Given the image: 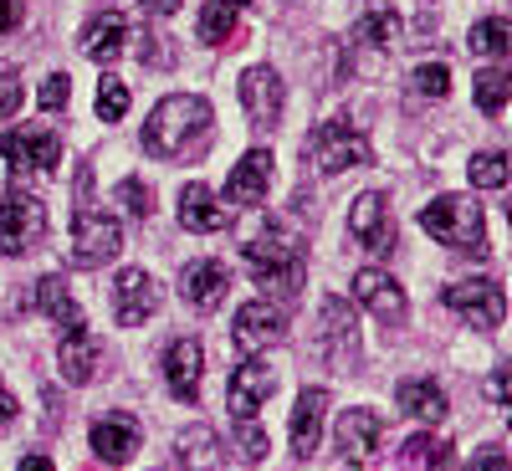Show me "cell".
Listing matches in <instances>:
<instances>
[{
  "label": "cell",
  "instance_id": "6da1fadb",
  "mask_svg": "<svg viewBox=\"0 0 512 471\" xmlns=\"http://www.w3.org/2000/svg\"><path fill=\"white\" fill-rule=\"evenodd\" d=\"M210 139V103L195 93H175L154 103L149 123H144V154L154 159H185Z\"/></svg>",
  "mask_w": 512,
  "mask_h": 471
},
{
  "label": "cell",
  "instance_id": "7a4b0ae2",
  "mask_svg": "<svg viewBox=\"0 0 512 471\" xmlns=\"http://www.w3.org/2000/svg\"><path fill=\"white\" fill-rule=\"evenodd\" d=\"M246 267H251L256 287H267L282 308L303 292V241L282 226H267L262 236L246 241Z\"/></svg>",
  "mask_w": 512,
  "mask_h": 471
},
{
  "label": "cell",
  "instance_id": "3957f363",
  "mask_svg": "<svg viewBox=\"0 0 512 471\" xmlns=\"http://www.w3.org/2000/svg\"><path fill=\"white\" fill-rule=\"evenodd\" d=\"M420 226L431 231L441 246H451V251L487 256V221H482V205L472 195H436L431 205L420 210Z\"/></svg>",
  "mask_w": 512,
  "mask_h": 471
},
{
  "label": "cell",
  "instance_id": "277c9868",
  "mask_svg": "<svg viewBox=\"0 0 512 471\" xmlns=\"http://www.w3.org/2000/svg\"><path fill=\"white\" fill-rule=\"evenodd\" d=\"M303 154L318 164V175H344V169H359V164L374 159L369 139L359 134L349 118H328V123H318L313 134L303 139Z\"/></svg>",
  "mask_w": 512,
  "mask_h": 471
},
{
  "label": "cell",
  "instance_id": "5b68a950",
  "mask_svg": "<svg viewBox=\"0 0 512 471\" xmlns=\"http://www.w3.org/2000/svg\"><path fill=\"white\" fill-rule=\"evenodd\" d=\"M0 154L11 159L16 180H52L57 164H62V139L52 128H11L0 139Z\"/></svg>",
  "mask_w": 512,
  "mask_h": 471
},
{
  "label": "cell",
  "instance_id": "8992f818",
  "mask_svg": "<svg viewBox=\"0 0 512 471\" xmlns=\"http://www.w3.org/2000/svg\"><path fill=\"white\" fill-rule=\"evenodd\" d=\"M41 236H47V205H41L31 190H11L0 200V251L6 256H26Z\"/></svg>",
  "mask_w": 512,
  "mask_h": 471
},
{
  "label": "cell",
  "instance_id": "52a82bcc",
  "mask_svg": "<svg viewBox=\"0 0 512 471\" xmlns=\"http://www.w3.org/2000/svg\"><path fill=\"white\" fill-rule=\"evenodd\" d=\"M123 251V231L113 216H98V210H77L72 216V251L67 262L72 267H103Z\"/></svg>",
  "mask_w": 512,
  "mask_h": 471
},
{
  "label": "cell",
  "instance_id": "ba28073f",
  "mask_svg": "<svg viewBox=\"0 0 512 471\" xmlns=\"http://www.w3.org/2000/svg\"><path fill=\"white\" fill-rule=\"evenodd\" d=\"M446 308L461 318V323H472V328H497L507 318V297L492 277H472V282H451L446 287Z\"/></svg>",
  "mask_w": 512,
  "mask_h": 471
},
{
  "label": "cell",
  "instance_id": "9c48e42d",
  "mask_svg": "<svg viewBox=\"0 0 512 471\" xmlns=\"http://www.w3.org/2000/svg\"><path fill=\"white\" fill-rule=\"evenodd\" d=\"M349 236L374 251V256H390L395 251V210H390V195H379V190H364L349 210Z\"/></svg>",
  "mask_w": 512,
  "mask_h": 471
},
{
  "label": "cell",
  "instance_id": "30bf717a",
  "mask_svg": "<svg viewBox=\"0 0 512 471\" xmlns=\"http://www.w3.org/2000/svg\"><path fill=\"white\" fill-rule=\"evenodd\" d=\"M287 338V313L277 303H267V297H256V303L236 308V328H231V344L241 354H262L272 344H282Z\"/></svg>",
  "mask_w": 512,
  "mask_h": 471
},
{
  "label": "cell",
  "instance_id": "8fae6325",
  "mask_svg": "<svg viewBox=\"0 0 512 471\" xmlns=\"http://www.w3.org/2000/svg\"><path fill=\"white\" fill-rule=\"evenodd\" d=\"M241 108L256 128H272L282 123V108H287V88H282V77L277 67H246L241 72Z\"/></svg>",
  "mask_w": 512,
  "mask_h": 471
},
{
  "label": "cell",
  "instance_id": "7c38bea8",
  "mask_svg": "<svg viewBox=\"0 0 512 471\" xmlns=\"http://www.w3.org/2000/svg\"><path fill=\"white\" fill-rule=\"evenodd\" d=\"M338 451H344L354 466H374V456L384 451V415L359 405V410H344L338 415Z\"/></svg>",
  "mask_w": 512,
  "mask_h": 471
},
{
  "label": "cell",
  "instance_id": "4fadbf2b",
  "mask_svg": "<svg viewBox=\"0 0 512 471\" xmlns=\"http://www.w3.org/2000/svg\"><path fill=\"white\" fill-rule=\"evenodd\" d=\"M154 313H159V282H154L144 267L118 272V282H113V318H118L123 328H139V323L154 318Z\"/></svg>",
  "mask_w": 512,
  "mask_h": 471
},
{
  "label": "cell",
  "instance_id": "5bb4252c",
  "mask_svg": "<svg viewBox=\"0 0 512 471\" xmlns=\"http://www.w3.org/2000/svg\"><path fill=\"white\" fill-rule=\"evenodd\" d=\"M354 297H359V303H364L379 323H390V328H400V323H405V313H410L400 282H395L390 272H379V267L354 272Z\"/></svg>",
  "mask_w": 512,
  "mask_h": 471
},
{
  "label": "cell",
  "instance_id": "9a60e30c",
  "mask_svg": "<svg viewBox=\"0 0 512 471\" xmlns=\"http://www.w3.org/2000/svg\"><path fill=\"white\" fill-rule=\"evenodd\" d=\"M180 292H185V303L200 308V313H216L226 303V292H231V267L216 262V256H200V262H190L180 272Z\"/></svg>",
  "mask_w": 512,
  "mask_h": 471
},
{
  "label": "cell",
  "instance_id": "2e32d148",
  "mask_svg": "<svg viewBox=\"0 0 512 471\" xmlns=\"http://www.w3.org/2000/svg\"><path fill=\"white\" fill-rule=\"evenodd\" d=\"M272 390H277V374H272L262 359H246V364L231 374V384H226V400H231L236 420H256V410H267Z\"/></svg>",
  "mask_w": 512,
  "mask_h": 471
},
{
  "label": "cell",
  "instance_id": "e0dca14e",
  "mask_svg": "<svg viewBox=\"0 0 512 471\" xmlns=\"http://www.w3.org/2000/svg\"><path fill=\"white\" fill-rule=\"evenodd\" d=\"M318 318H323L318 354L333 359V364H354V354H359V333H354V313H349V303H344V297H328V303L318 308Z\"/></svg>",
  "mask_w": 512,
  "mask_h": 471
},
{
  "label": "cell",
  "instance_id": "ac0fdd59",
  "mask_svg": "<svg viewBox=\"0 0 512 471\" xmlns=\"http://www.w3.org/2000/svg\"><path fill=\"white\" fill-rule=\"evenodd\" d=\"M200 369H205V354L195 338H175V344L164 349V384H169V395L195 405L200 400Z\"/></svg>",
  "mask_w": 512,
  "mask_h": 471
},
{
  "label": "cell",
  "instance_id": "d6986e66",
  "mask_svg": "<svg viewBox=\"0 0 512 471\" xmlns=\"http://www.w3.org/2000/svg\"><path fill=\"white\" fill-rule=\"evenodd\" d=\"M272 185V149H246V159L231 169L226 180V200L231 205H262Z\"/></svg>",
  "mask_w": 512,
  "mask_h": 471
},
{
  "label": "cell",
  "instance_id": "ffe728a7",
  "mask_svg": "<svg viewBox=\"0 0 512 471\" xmlns=\"http://www.w3.org/2000/svg\"><path fill=\"white\" fill-rule=\"evenodd\" d=\"M139 441H144V431H139L134 415H103V420H93V451L108 466H123L128 456L139 451Z\"/></svg>",
  "mask_w": 512,
  "mask_h": 471
},
{
  "label": "cell",
  "instance_id": "44dd1931",
  "mask_svg": "<svg viewBox=\"0 0 512 471\" xmlns=\"http://www.w3.org/2000/svg\"><path fill=\"white\" fill-rule=\"evenodd\" d=\"M103 364V344L88 333V328H77V333H62V344H57V369L67 384H88Z\"/></svg>",
  "mask_w": 512,
  "mask_h": 471
},
{
  "label": "cell",
  "instance_id": "7402d4cb",
  "mask_svg": "<svg viewBox=\"0 0 512 471\" xmlns=\"http://www.w3.org/2000/svg\"><path fill=\"white\" fill-rule=\"evenodd\" d=\"M180 226L185 231H200V236H210V231H221L226 226V205H221V195L210 190V185H185L180 190Z\"/></svg>",
  "mask_w": 512,
  "mask_h": 471
},
{
  "label": "cell",
  "instance_id": "603a6c76",
  "mask_svg": "<svg viewBox=\"0 0 512 471\" xmlns=\"http://www.w3.org/2000/svg\"><path fill=\"white\" fill-rule=\"evenodd\" d=\"M323 410H328V390H303L292 405V451L313 456L318 436H323Z\"/></svg>",
  "mask_w": 512,
  "mask_h": 471
},
{
  "label": "cell",
  "instance_id": "cb8c5ba5",
  "mask_svg": "<svg viewBox=\"0 0 512 471\" xmlns=\"http://www.w3.org/2000/svg\"><path fill=\"white\" fill-rule=\"evenodd\" d=\"M123 41H128L123 11H103V16L88 21V31H82V57H93V62L103 67V62H113V57L123 52Z\"/></svg>",
  "mask_w": 512,
  "mask_h": 471
},
{
  "label": "cell",
  "instance_id": "d4e9b609",
  "mask_svg": "<svg viewBox=\"0 0 512 471\" xmlns=\"http://www.w3.org/2000/svg\"><path fill=\"white\" fill-rule=\"evenodd\" d=\"M175 456L185 461V471H221L226 446H221V436L210 431V425H185L180 441H175Z\"/></svg>",
  "mask_w": 512,
  "mask_h": 471
},
{
  "label": "cell",
  "instance_id": "484cf974",
  "mask_svg": "<svg viewBox=\"0 0 512 471\" xmlns=\"http://www.w3.org/2000/svg\"><path fill=\"white\" fill-rule=\"evenodd\" d=\"M395 405L405 410V415H415V420H446V390L441 384H431V379H400V390H395Z\"/></svg>",
  "mask_w": 512,
  "mask_h": 471
},
{
  "label": "cell",
  "instance_id": "4316f807",
  "mask_svg": "<svg viewBox=\"0 0 512 471\" xmlns=\"http://www.w3.org/2000/svg\"><path fill=\"white\" fill-rule=\"evenodd\" d=\"M36 308L41 313H47L62 333H77V328H88V323H82V308L72 303V292H67V282L52 272V277H41L36 282Z\"/></svg>",
  "mask_w": 512,
  "mask_h": 471
},
{
  "label": "cell",
  "instance_id": "83f0119b",
  "mask_svg": "<svg viewBox=\"0 0 512 471\" xmlns=\"http://www.w3.org/2000/svg\"><path fill=\"white\" fill-rule=\"evenodd\" d=\"M195 31H200L205 47H236V31H241L236 6L231 0H210V6L200 11V21H195Z\"/></svg>",
  "mask_w": 512,
  "mask_h": 471
},
{
  "label": "cell",
  "instance_id": "f1b7e54d",
  "mask_svg": "<svg viewBox=\"0 0 512 471\" xmlns=\"http://www.w3.org/2000/svg\"><path fill=\"white\" fill-rule=\"evenodd\" d=\"M349 41L354 47H374V52H390L395 41H400V16L395 11H384V6H374L354 31H349Z\"/></svg>",
  "mask_w": 512,
  "mask_h": 471
},
{
  "label": "cell",
  "instance_id": "f546056e",
  "mask_svg": "<svg viewBox=\"0 0 512 471\" xmlns=\"http://www.w3.org/2000/svg\"><path fill=\"white\" fill-rule=\"evenodd\" d=\"M400 461H405V471H441L451 461V446L441 436H410Z\"/></svg>",
  "mask_w": 512,
  "mask_h": 471
},
{
  "label": "cell",
  "instance_id": "4dcf8cb0",
  "mask_svg": "<svg viewBox=\"0 0 512 471\" xmlns=\"http://www.w3.org/2000/svg\"><path fill=\"white\" fill-rule=\"evenodd\" d=\"M472 52H477V57H497V62H502V57L512 52V26H507L502 16L477 21V26H472Z\"/></svg>",
  "mask_w": 512,
  "mask_h": 471
},
{
  "label": "cell",
  "instance_id": "1f68e13d",
  "mask_svg": "<svg viewBox=\"0 0 512 471\" xmlns=\"http://www.w3.org/2000/svg\"><path fill=\"white\" fill-rule=\"evenodd\" d=\"M466 180H472L477 190H502V185H507V154H497V149L472 154V164H466Z\"/></svg>",
  "mask_w": 512,
  "mask_h": 471
},
{
  "label": "cell",
  "instance_id": "d6a6232c",
  "mask_svg": "<svg viewBox=\"0 0 512 471\" xmlns=\"http://www.w3.org/2000/svg\"><path fill=\"white\" fill-rule=\"evenodd\" d=\"M507 93H512V77L502 72V67H487L482 77H477V103H482V113H502L507 108Z\"/></svg>",
  "mask_w": 512,
  "mask_h": 471
},
{
  "label": "cell",
  "instance_id": "836d02e7",
  "mask_svg": "<svg viewBox=\"0 0 512 471\" xmlns=\"http://www.w3.org/2000/svg\"><path fill=\"white\" fill-rule=\"evenodd\" d=\"M410 88H415L420 98H446V93H451V67H446V62H420V67L410 72Z\"/></svg>",
  "mask_w": 512,
  "mask_h": 471
},
{
  "label": "cell",
  "instance_id": "e575fe53",
  "mask_svg": "<svg viewBox=\"0 0 512 471\" xmlns=\"http://www.w3.org/2000/svg\"><path fill=\"white\" fill-rule=\"evenodd\" d=\"M113 200L128 210V216H139V221H149V210H154V190L139 180V175H128V180H118V190H113Z\"/></svg>",
  "mask_w": 512,
  "mask_h": 471
},
{
  "label": "cell",
  "instance_id": "d590c367",
  "mask_svg": "<svg viewBox=\"0 0 512 471\" xmlns=\"http://www.w3.org/2000/svg\"><path fill=\"white\" fill-rule=\"evenodd\" d=\"M123 113H128V88H123L118 77H103L98 82V118L103 123H118Z\"/></svg>",
  "mask_w": 512,
  "mask_h": 471
},
{
  "label": "cell",
  "instance_id": "8d00e7d4",
  "mask_svg": "<svg viewBox=\"0 0 512 471\" xmlns=\"http://www.w3.org/2000/svg\"><path fill=\"white\" fill-rule=\"evenodd\" d=\"M236 446H241V461H262L272 446H267V431H262V425H256V420H241V431H236Z\"/></svg>",
  "mask_w": 512,
  "mask_h": 471
},
{
  "label": "cell",
  "instance_id": "74e56055",
  "mask_svg": "<svg viewBox=\"0 0 512 471\" xmlns=\"http://www.w3.org/2000/svg\"><path fill=\"white\" fill-rule=\"evenodd\" d=\"M139 62H144V67H169V62H175V47H169V36L144 31V36H139Z\"/></svg>",
  "mask_w": 512,
  "mask_h": 471
},
{
  "label": "cell",
  "instance_id": "f35d334b",
  "mask_svg": "<svg viewBox=\"0 0 512 471\" xmlns=\"http://www.w3.org/2000/svg\"><path fill=\"white\" fill-rule=\"evenodd\" d=\"M41 108H47V113H57V108H67V98H72V77L67 72H52L47 82H41Z\"/></svg>",
  "mask_w": 512,
  "mask_h": 471
},
{
  "label": "cell",
  "instance_id": "ab89813d",
  "mask_svg": "<svg viewBox=\"0 0 512 471\" xmlns=\"http://www.w3.org/2000/svg\"><path fill=\"white\" fill-rule=\"evenodd\" d=\"M21 108V77L16 72H0V118H11Z\"/></svg>",
  "mask_w": 512,
  "mask_h": 471
},
{
  "label": "cell",
  "instance_id": "60d3db41",
  "mask_svg": "<svg viewBox=\"0 0 512 471\" xmlns=\"http://www.w3.org/2000/svg\"><path fill=\"white\" fill-rule=\"evenodd\" d=\"M21 16H26L21 0H0V31H16V26H21Z\"/></svg>",
  "mask_w": 512,
  "mask_h": 471
},
{
  "label": "cell",
  "instance_id": "b9f144b4",
  "mask_svg": "<svg viewBox=\"0 0 512 471\" xmlns=\"http://www.w3.org/2000/svg\"><path fill=\"white\" fill-rule=\"evenodd\" d=\"M466 471H507V456L492 446V451H482V456H477L472 466H466Z\"/></svg>",
  "mask_w": 512,
  "mask_h": 471
},
{
  "label": "cell",
  "instance_id": "7bdbcfd3",
  "mask_svg": "<svg viewBox=\"0 0 512 471\" xmlns=\"http://www.w3.org/2000/svg\"><path fill=\"white\" fill-rule=\"evenodd\" d=\"M16 410H21V405H16V395L6 390V384H0V425H11V420H16Z\"/></svg>",
  "mask_w": 512,
  "mask_h": 471
},
{
  "label": "cell",
  "instance_id": "ee69618b",
  "mask_svg": "<svg viewBox=\"0 0 512 471\" xmlns=\"http://www.w3.org/2000/svg\"><path fill=\"white\" fill-rule=\"evenodd\" d=\"M139 6H144L149 16H175V11H180V0H139Z\"/></svg>",
  "mask_w": 512,
  "mask_h": 471
},
{
  "label": "cell",
  "instance_id": "f6af8a7d",
  "mask_svg": "<svg viewBox=\"0 0 512 471\" xmlns=\"http://www.w3.org/2000/svg\"><path fill=\"white\" fill-rule=\"evenodd\" d=\"M16 471H57V466H52V456H41V451H36V456H21Z\"/></svg>",
  "mask_w": 512,
  "mask_h": 471
},
{
  "label": "cell",
  "instance_id": "bcb514c9",
  "mask_svg": "<svg viewBox=\"0 0 512 471\" xmlns=\"http://www.w3.org/2000/svg\"><path fill=\"white\" fill-rule=\"evenodd\" d=\"M492 400H497V405H507V369H497V374H492Z\"/></svg>",
  "mask_w": 512,
  "mask_h": 471
},
{
  "label": "cell",
  "instance_id": "7dc6e473",
  "mask_svg": "<svg viewBox=\"0 0 512 471\" xmlns=\"http://www.w3.org/2000/svg\"><path fill=\"white\" fill-rule=\"evenodd\" d=\"M231 6H241V0H231Z\"/></svg>",
  "mask_w": 512,
  "mask_h": 471
}]
</instances>
